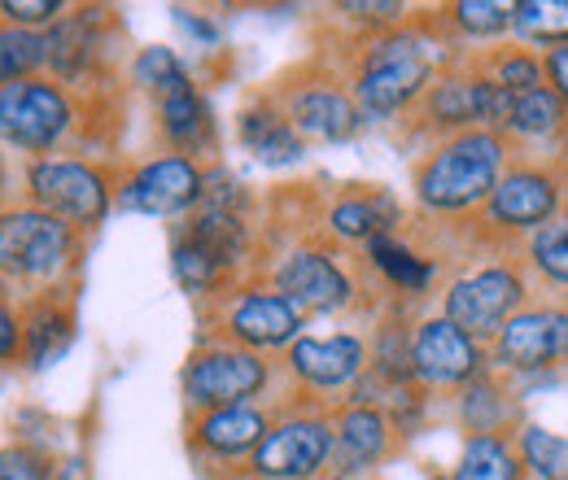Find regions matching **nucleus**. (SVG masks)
I'll list each match as a JSON object with an SVG mask.
<instances>
[{"instance_id":"19","label":"nucleus","mask_w":568,"mask_h":480,"mask_svg":"<svg viewBox=\"0 0 568 480\" xmlns=\"http://www.w3.org/2000/svg\"><path fill=\"white\" fill-rule=\"evenodd\" d=\"M267 432H272L267 415L254 411V407H223V411H211L197 423L202 450H211L219 459H236L245 450H258Z\"/></svg>"},{"instance_id":"10","label":"nucleus","mask_w":568,"mask_h":480,"mask_svg":"<svg viewBox=\"0 0 568 480\" xmlns=\"http://www.w3.org/2000/svg\"><path fill=\"white\" fill-rule=\"evenodd\" d=\"M412 371L425 385H464L481 371V349L450 319H428L412 341Z\"/></svg>"},{"instance_id":"28","label":"nucleus","mask_w":568,"mask_h":480,"mask_svg":"<svg viewBox=\"0 0 568 480\" xmlns=\"http://www.w3.org/2000/svg\"><path fill=\"white\" fill-rule=\"evenodd\" d=\"M367 254H372V263L381 267V272L389 275L398 288H407V293H420L428 284V263L425 258H416L412 249H403L398 241H389V236H372L367 241Z\"/></svg>"},{"instance_id":"31","label":"nucleus","mask_w":568,"mask_h":480,"mask_svg":"<svg viewBox=\"0 0 568 480\" xmlns=\"http://www.w3.org/2000/svg\"><path fill=\"white\" fill-rule=\"evenodd\" d=\"M136 79H141L158 101H162V96H171V92L193 88L189 70L180 67V58H175L171 49H144L141 58H136Z\"/></svg>"},{"instance_id":"37","label":"nucleus","mask_w":568,"mask_h":480,"mask_svg":"<svg viewBox=\"0 0 568 480\" xmlns=\"http://www.w3.org/2000/svg\"><path fill=\"white\" fill-rule=\"evenodd\" d=\"M0 480H49V463L27 446L0 450Z\"/></svg>"},{"instance_id":"9","label":"nucleus","mask_w":568,"mask_h":480,"mask_svg":"<svg viewBox=\"0 0 568 480\" xmlns=\"http://www.w3.org/2000/svg\"><path fill=\"white\" fill-rule=\"evenodd\" d=\"M495 354L511 371H542L568 358V315L565 310H525L503 324Z\"/></svg>"},{"instance_id":"1","label":"nucleus","mask_w":568,"mask_h":480,"mask_svg":"<svg viewBox=\"0 0 568 480\" xmlns=\"http://www.w3.org/2000/svg\"><path fill=\"white\" fill-rule=\"evenodd\" d=\"M503 144L490 132H468L425 162L416 193L428 210H468L498 188Z\"/></svg>"},{"instance_id":"2","label":"nucleus","mask_w":568,"mask_h":480,"mask_svg":"<svg viewBox=\"0 0 568 480\" xmlns=\"http://www.w3.org/2000/svg\"><path fill=\"white\" fill-rule=\"evenodd\" d=\"M428 79V53L420 49V40L412 35H389L381 44L367 49L363 70H358L355 96L358 110L367 119H389L398 114Z\"/></svg>"},{"instance_id":"25","label":"nucleus","mask_w":568,"mask_h":480,"mask_svg":"<svg viewBox=\"0 0 568 480\" xmlns=\"http://www.w3.org/2000/svg\"><path fill=\"white\" fill-rule=\"evenodd\" d=\"M44 44H49V62L58 67V74H83L88 62H92V31H88V18H62L49 35H44Z\"/></svg>"},{"instance_id":"15","label":"nucleus","mask_w":568,"mask_h":480,"mask_svg":"<svg viewBox=\"0 0 568 480\" xmlns=\"http://www.w3.org/2000/svg\"><path fill=\"white\" fill-rule=\"evenodd\" d=\"M556 206H560V188L542 171H516L498 180V188L490 193V218L498 227H547Z\"/></svg>"},{"instance_id":"39","label":"nucleus","mask_w":568,"mask_h":480,"mask_svg":"<svg viewBox=\"0 0 568 480\" xmlns=\"http://www.w3.org/2000/svg\"><path fill=\"white\" fill-rule=\"evenodd\" d=\"M22 337H27V333H22V324H18V319H13V310L0 302V362H4V358H13V354L22 349Z\"/></svg>"},{"instance_id":"38","label":"nucleus","mask_w":568,"mask_h":480,"mask_svg":"<svg viewBox=\"0 0 568 480\" xmlns=\"http://www.w3.org/2000/svg\"><path fill=\"white\" fill-rule=\"evenodd\" d=\"M498 88H507V92H534V88H542V67L534 62V58H503L498 62Z\"/></svg>"},{"instance_id":"17","label":"nucleus","mask_w":568,"mask_h":480,"mask_svg":"<svg viewBox=\"0 0 568 480\" xmlns=\"http://www.w3.org/2000/svg\"><path fill=\"white\" fill-rule=\"evenodd\" d=\"M288 367L315 389H342L363 371V341L355 337H302L288 349Z\"/></svg>"},{"instance_id":"27","label":"nucleus","mask_w":568,"mask_h":480,"mask_svg":"<svg viewBox=\"0 0 568 480\" xmlns=\"http://www.w3.org/2000/svg\"><path fill=\"white\" fill-rule=\"evenodd\" d=\"M394 210L385 197L367 202V197H351L342 206H333V232L346 236V241H372V236H385Z\"/></svg>"},{"instance_id":"16","label":"nucleus","mask_w":568,"mask_h":480,"mask_svg":"<svg viewBox=\"0 0 568 480\" xmlns=\"http://www.w3.org/2000/svg\"><path fill=\"white\" fill-rule=\"evenodd\" d=\"M288 127L311 140H351L363 127V110L337 88H306L288 101Z\"/></svg>"},{"instance_id":"13","label":"nucleus","mask_w":568,"mask_h":480,"mask_svg":"<svg viewBox=\"0 0 568 480\" xmlns=\"http://www.w3.org/2000/svg\"><path fill=\"white\" fill-rule=\"evenodd\" d=\"M297 328H302V310L284 293H245L227 315V333L241 345H250V354L288 345L297 337Z\"/></svg>"},{"instance_id":"43","label":"nucleus","mask_w":568,"mask_h":480,"mask_svg":"<svg viewBox=\"0 0 568 480\" xmlns=\"http://www.w3.org/2000/svg\"><path fill=\"white\" fill-rule=\"evenodd\" d=\"M328 480H346V477H328Z\"/></svg>"},{"instance_id":"30","label":"nucleus","mask_w":568,"mask_h":480,"mask_svg":"<svg viewBox=\"0 0 568 480\" xmlns=\"http://www.w3.org/2000/svg\"><path fill=\"white\" fill-rule=\"evenodd\" d=\"M171 267H175V279L189 288V293H206L223 279V263L214 258L211 249H202L193 236H180L175 249H171Z\"/></svg>"},{"instance_id":"18","label":"nucleus","mask_w":568,"mask_h":480,"mask_svg":"<svg viewBox=\"0 0 568 480\" xmlns=\"http://www.w3.org/2000/svg\"><path fill=\"white\" fill-rule=\"evenodd\" d=\"M333 450L342 459V472H363V468L381 463L385 450H389V423H385V415L372 411V407H351V411L337 419Z\"/></svg>"},{"instance_id":"34","label":"nucleus","mask_w":568,"mask_h":480,"mask_svg":"<svg viewBox=\"0 0 568 480\" xmlns=\"http://www.w3.org/2000/svg\"><path fill=\"white\" fill-rule=\"evenodd\" d=\"M464 419L473 428V437H495V423L503 419V394L495 385L477 380L468 394H464Z\"/></svg>"},{"instance_id":"29","label":"nucleus","mask_w":568,"mask_h":480,"mask_svg":"<svg viewBox=\"0 0 568 480\" xmlns=\"http://www.w3.org/2000/svg\"><path fill=\"white\" fill-rule=\"evenodd\" d=\"M520 455L534 468L538 480H568V437L547 428H525L520 432Z\"/></svg>"},{"instance_id":"23","label":"nucleus","mask_w":568,"mask_h":480,"mask_svg":"<svg viewBox=\"0 0 568 480\" xmlns=\"http://www.w3.org/2000/svg\"><path fill=\"white\" fill-rule=\"evenodd\" d=\"M455 480H520V459L498 437H468Z\"/></svg>"},{"instance_id":"40","label":"nucleus","mask_w":568,"mask_h":480,"mask_svg":"<svg viewBox=\"0 0 568 480\" xmlns=\"http://www.w3.org/2000/svg\"><path fill=\"white\" fill-rule=\"evenodd\" d=\"M547 74H551V83H556V96L568 105V44L547 53Z\"/></svg>"},{"instance_id":"5","label":"nucleus","mask_w":568,"mask_h":480,"mask_svg":"<svg viewBox=\"0 0 568 480\" xmlns=\"http://www.w3.org/2000/svg\"><path fill=\"white\" fill-rule=\"evenodd\" d=\"M31 197L40 210H49L53 218L74 223V227L101 223L110 210L105 180L83 162H53V157L36 162L31 166Z\"/></svg>"},{"instance_id":"11","label":"nucleus","mask_w":568,"mask_h":480,"mask_svg":"<svg viewBox=\"0 0 568 480\" xmlns=\"http://www.w3.org/2000/svg\"><path fill=\"white\" fill-rule=\"evenodd\" d=\"M202 193H206V180L189 157H158L123 188L119 206L141 210V214H175L193 206Z\"/></svg>"},{"instance_id":"6","label":"nucleus","mask_w":568,"mask_h":480,"mask_svg":"<svg viewBox=\"0 0 568 480\" xmlns=\"http://www.w3.org/2000/svg\"><path fill=\"white\" fill-rule=\"evenodd\" d=\"M267 385V362L250 349H211L197 354L184 371V394L193 407H245V398H254Z\"/></svg>"},{"instance_id":"35","label":"nucleus","mask_w":568,"mask_h":480,"mask_svg":"<svg viewBox=\"0 0 568 480\" xmlns=\"http://www.w3.org/2000/svg\"><path fill=\"white\" fill-rule=\"evenodd\" d=\"M455 18H459V27L473 31V35H495V31H503V27L511 22V9H507V4H495V0H464V4L455 9Z\"/></svg>"},{"instance_id":"14","label":"nucleus","mask_w":568,"mask_h":480,"mask_svg":"<svg viewBox=\"0 0 568 480\" xmlns=\"http://www.w3.org/2000/svg\"><path fill=\"white\" fill-rule=\"evenodd\" d=\"M276 284L297 310H337L351 302V279L342 275V267L324 254H311V249L288 254Z\"/></svg>"},{"instance_id":"22","label":"nucleus","mask_w":568,"mask_h":480,"mask_svg":"<svg viewBox=\"0 0 568 480\" xmlns=\"http://www.w3.org/2000/svg\"><path fill=\"white\" fill-rule=\"evenodd\" d=\"M158 110H162V132H166L171 144H180V149L202 144L206 132H211V119H206V105H202L197 88H184V92L162 96Z\"/></svg>"},{"instance_id":"12","label":"nucleus","mask_w":568,"mask_h":480,"mask_svg":"<svg viewBox=\"0 0 568 480\" xmlns=\"http://www.w3.org/2000/svg\"><path fill=\"white\" fill-rule=\"evenodd\" d=\"M511 92L498 88V79H442L428 92V119L442 127H464V123H507Z\"/></svg>"},{"instance_id":"20","label":"nucleus","mask_w":568,"mask_h":480,"mask_svg":"<svg viewBox=\"0 0 568 480\" xmlns=\"http://www.w3.org/2000/svg\"><path fill=\"white\" fill-rule=\"evenodd\" d=\"M241 144L267 166H288L302 157V136L288 127L284 114L267 110V105H254L241 114Z\"/></svg>"},{"instance_id":"36","label":"nucleus","mask_w":568,"mask_h":480,"mask_svg":"<svg viewBox=\"0 0 568 480\" xmlns=\"http://www.w3.org/2000/svg\"><path fill=\"white\" fill-rule=\"evenodd\" d=\"M0 13L9 18V27H40L53 22L62 13V0H0Z\"/></svg>"},{"instance_id":"24","label":"nucleus","mask_w":568,"mask_h":480,"mask_svg":"<svg viewBox=\"0 0 568 480\" xmlns=\"http://www.w3.org/2000/svg\"><path fill=\"white\" fill-rule=\"evenodd\" d=\"M40 62H49L44 35H36L27 27H0V88L22 83Z\"/></svg>"},{"instance_id":"33","label":"nucleus","mask_w":568,"mask_h":480,"mask_svg":"<svg viewBox=\"0 0 568 480\" xmlns=\"http://www.w3.org/2000/svg\"><path fill=\"white\" fill-rule=\"evenodd\" d=\"M534 263H538L542 275L568 284V218H551L547 227H538V236H534Z\"/></svg>"},{"instance_id":"7","label":"nucleus","mask_w":568,"mask_h":480,"mask_svg":"<svg viewBox=\"0 0 568 480\" xmlns=\"http://www.w3.org/2000/svg\"><path fill=\"white\" fill-rule=\"evenodd\" d=\"M525 284L511 267H490V272H477L468 279H459L450 293H446V319L464 333V337H498L507 315L516 310Z\"/></svg>"},{"instance_id":"42","label":"nucleus","mask_w":568,"mask_h":480,"mask_svg":"<svg viewBox=\"0 0 568 480\" xmlns=\"http://www.w3.org/2000/svg\"><path fill=\"white\" fill-rule=\"evenodd\" d=\"M565 162H568V140H565Z\"/></svg>"},{"instance_id":"21","label":"nucleus","mask_w":568,"mask_h":480,"mask_svg":"<svg viewBox=\"0 0 568 480\" xmlns=\"http://www.w3.org/2000/svg\"><path fill=\"white\" fill-rule=\"evenodd\" d=\"M565 123V101L556 88H534V92H511L507 105V127L520 136H551Z\"/></svg>"},{"instance_id":"32","label":"nucleus","mask_w":568,"mask_h":480,"mask_svg":"<svg viewBox=\"0 0 568 480\" xmlns=\"http://www.w3.org/2000/svg\"><path fill=\"white\" fill-rule=\"evenodd\" d=\"M67 345H71V319L62 310H44V315L31 319V328H27V358H31V367H49Z\"/></svg>"},{"instance_id":"41","label":"nucleus","mask_w":568,"mask_h":480,"mask_svg":"<svg viewBox=\"0 0 568 480\" xmlns=\"http://www.w3.org/2000/svg\"><path fill=\"white\" fill-rule=\"evenodd\" d=\"M0 184H4V162H0Z\"/></svg>"},{"instance_id":"4","label":"nucleus","mask_w":568,"mask_h":480,"mask_svg":"<svg viewBox=\"0 0 568 480\" xmlns=\"http://www.w3.org/2000/svg\"><path fill=\"white\" fill-rule=\"evenodd\" d=\"M71 127V101L53 83H9L0 88V140L27 153H49Z\"/></svg>"},{"instance_id":"8","label":"nucleus","mask_w":568,"mask_h":480,"mask_svg":"<svg viewBox=\"0 0 568 480\" xmlns=\"http://www.w3.org/2000/svg\"><path fill=\"white\" fill-rule=\"evenodd\" d=\"M333 455V428L324 419H288L263 437L254 450V477L311 480Z\"/></svg>"},{"instance_id":"3","label":"nucleus","mask_w":568,"mask_h":480,"mask_svg":"<svg viewBox=\"0 0 568 480\" xmlns=\"http://www.w3.org/2000/svg\"><path fill=\"white\" fill-rule=\"evenodd\" d=\"M71 258V223L27 206L0 214V272L13 279H49Z\"/></svg>"},{"instance_id":"26","label":"nucleus","mask_w":568,"mask_h":480,"mask_svg":"<svg viewBox=\"0 0 568 480\" xmlns=\"http://www.w3.org/2000/svg\"><path fill=\"white\" fill-rule=\"evenodd\" d=\"M511 27L542 44L568 40V0H520L511 4Z\"/></svg>"}]
</instances>
